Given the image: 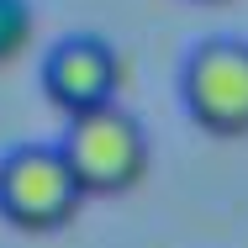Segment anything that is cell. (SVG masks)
Listing matches in <instances>:
<instances>
[{"mask_svg":"<svg viewBox=\"0 0 248 248\" xmlns=\"http://www.w3.org/2000/svg\"><path fill=\"white\" fill-rule=\"evenodd\" d=\"M63 164L79 180L85 201L90 196H127L148 174V138L122 106H100L85 116H69L63 127Z\"/></svg>","mask_w":248,"mask_h":248,"instance_id":"1","label":"cell"},{"mask_svg":"<svg viewBox=\"0 0 248 248\" xmlns=\"http://www.w3.org/2000/svg\"><path fill=\"white\" fill-rule=\"evenodd\" d=\"M85 190L69 174L58 143H27L0 158V217L16 232H58L79 217Z\"/></svg>","mask_w":248,"mask_h":248,"instance_id":"2","label":"cell"},{"mask_svg":"<svg viewBox=\"0 0 248 248\" xmlns=\"http://www.w3.org/2000/svg\"><path fill=\"white\" fill-rule=\"evenodd\" d=\"M180 100L201 132L248 138V43L211 37L180 69Z\"/></svg>","mask_w":248,"mask_h":248,"instance_id":"3","label":"cell"},{"mask_svg":"<svg viewBox=\"0 0 248 248\" xmlns=\"http://www.w3.org/2000/svg\"><path fill=\"white\" fill-rule=\"evenodd\" d=\"M122 53L106 37H63L43 58V90L63 116H85L100 106H116L122 95Z\"/></svg>","mask_w":248,"mask_h":248,"instance_id":"4","label":"cell"},{"mask_svg":"<svg viewBox=\"0 0 248 248\" xmlns=\"http://www.w3.org/2000/svg\"><path fill=\"white\" fill-rule=\"evenodd\" d=\"M32 27H37L32 0H0V63H11L32 43Z\"/></svg>","mask_w":248,"mask_h":248,"instance_id":"5","label":"cell"},{"mask_svg":"<svg viewBox=\"0 0 248 248\" xmlns=\"http://www.w3.org/2000/svg\"><path fill=\"white\" fill-rule=\"evenodd\" d=\"M201 5H217V0H201Z\"/></svg>","mask_w":248,"mask_h":248,"instance_id":"6","label":"cell"}]
</instances>
